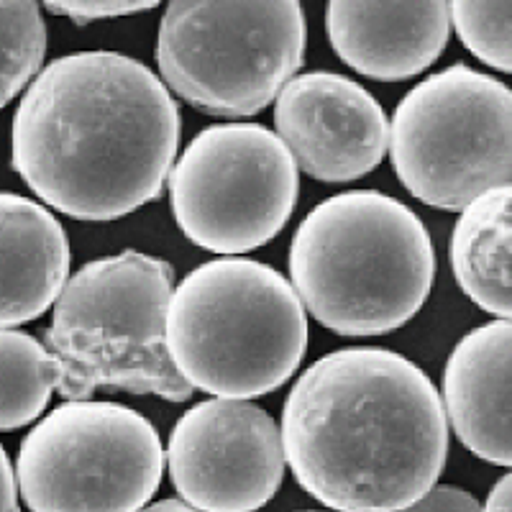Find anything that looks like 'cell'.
Segmentation results:
<instances>
[{
  "label": "cell",
  "instance_id": "cell-1",
  "mask_svg": "<svg viewBox=\"0 0 512 512\" xmlns=\"http://www.w3.org/2000/svg\"><path fill=\"white\" fill-rule=\"evenodd\" d=\"M177 144L162 77L126 54L77 52L49 62L18 103L11 164L54 210L108 223L159 198Z\"/></svg>",
  "mask_w": 512,
  "mask_h": 512
},
{
  "label": "cell",
  "instance_id": "cell-2",
  "mask_svg": "<svg viewBox=\"0 0 512 512\" xmlns=\"http://www.w3.org/2000/svg\"><path fill=\"white\" fill-rule=\"evenodd\" d=\"M297 484L333 512H402L441 477L448 418L408 356L351 346L313 361L282 410Z\"/></svg>",
  "mask_w": 512,
  "mask_h": 512
},
{
  "label": "cell",
  "instance_id": "cell-3",
  "mask_svg": "<svg viewBox=\"0 0 512 512\" xmlns=\"http://www.w3.org/2000/svg\"><path fill=\"white\" fill-rule=\"evenodd\" d=\"M436 282L431 233L402 200L349 190L315 205L290 244V285L336 336H384L415 318Z\"/></svg>",
  "mask_w": 512,
  "mask_h": 512
},
{
  "label": "cell",
  "instance_id": "cell-4",
  "mask_svg": "<svg viewBox=\"0 0 512 512\" xmlns=\"http://www.w3.org/2000/svg\"><path fill=\"white\" fill-rule=\"evenodd\" d=\"M164 341L192 390L251 400L280 390L297 372L310 328L285 274L254 259L221 256L172 290Z\"/></svg>",
  "mask_w": 512,
  "mask_h": 512
},
{
  "label": "cell",
  "instance_id": "cell-5",
  "mask_svg": "<svg viewBox=\"0 0 512 512\" xmlns=\"http://www.w3.org/2000/svg\"><path fill=\"white\" fill-rule=\"evenodd\" d=\"M172 264L141 251L88 262L57 297L44 349L64 400H90L98 390L187 402L192 387L167 354Z\"/></svg>",
  "mask_w": 512,
  "mask_h": 512
},
{
  "label": "cell",
  "instance_id": "cell-6",
  "mask_svg": "<svg viewBox=\"0 0 512 512\" xmlns=\"http://www.w3.org/2000/svg\"><path fill=\"white\" fill-rule=\"evenodd\" d=\"M305 36V11L295 0H177L159 24V72L167 90L205 116H256L300 70Z\"/></svg>",
  "mask_w": 512,
  "mask_h": 512
},
{
  "label": "cell",
  "instance_id": "cell-7",
  "mask_svg": "<svg viewBox=\"0 0 512 512\" xmlns=\"http://www.w3.org/2000/svg\"><path fill=\"white\" fill-rule=\"evenodd\" d=\"M390 154L415 200L461 213L512 180L510 88L466 64L425 77L397 105Z\"/></svg>",
  "mask_w": 512,
  "mask_h": 512
},
{
  "label": "cell",
  "instance_id": "cell-8",
  "mask_svg": "<svg viewBox=\"0 0 512 512\" xmlns=\"http://www.w3.org/2000/svg\"><path fill=\"white\" fill-rule=\"evenodd\" d=\"M13 474L31 512H139L162 484L164 446L126 405L67 400L31 428Z\"/></svg>",
  "mask_w": 512,
  "mask_h": 512
},
{
  "label": "cell",
  "instance_id": "cell-9",
  "mask_svg": "<svg viewBox=\"0 0 512 512\" xmlns=\"http://www.w3.org/2000/svg\"><path fill=\"white\" fill-rule=\"evenodd\" d=\"M297 192L295 159L280 136L259 123L205 128L169 172L180 231L221 256L269 244L295 213Z\"/></svg>",
  "mask_w": 512,
  "mask_h": 512
},
{
  "label": "cell",
  "instance_id": "cell-10",
  "mask_svg": "<svg viewBox=\"0 0 512 512\" xmlns=\"http://www.w3.org/2000/svg\"><path fill=\"white\" fill-rule=\"evenodd\" d=\"M169 479L198 512H256L285 477L280 425L249 400L198 402L172 428Z\"/></svg>",
  "mask_w": 512,
  "mask_h": 512
},
{
  "label": "cell",
  "instance_id": "cell-11",
  "mask_svg": "<svg viewBox=\"0 0 512 512\" xmlns=\"http://www.w3.org/2000/svg\"><path fill=\"white\" fill-rule=\"evenodd\" d=\"M274 126L305 175L328 185L367 177L390 149V121L364 85L336 72L292 77L274 103Z\"/></svg>",
  "mask_w": 512,
  "mask_h": 512
},
{
  "label": "cell",
  "instance_id": "cell-12",
  "mask_svg": "<svg viewBox=\"0 0 512 512\" xmlns=\"http://www.w3.org/2000/svg\"><path fill=\"white\" fill-rule=\"evenodd\" d=\"M333 52L369 80L400 82L420 75L451 36L448 3H344L326 8Z\"/></svg>",
  "mask_w": 512,
  "mask_h": 512
},
{
  "label": "cell",
  "instance_id": "cell-13",
  "mask_svg": "<svg viewBox=\"0 0 512 512\" xmlns=\"http://www.w3.org/2000/svg\"><path fill=\"white\" fill-rule=\"evenodd\" d=\"M510 354L512 323L474 328L451 351L443 369V410L474 456L510 466Z\"/></svg>",
  "mask_w": 512,
  "mask_h": 512
},
{
  "label": "cell",
  "instance_id": "cell-14",
  "mask_svg": "<svg viewBox=\"0 0 512 512\" xmlns=\"http://www.w3.org/2000/svg\"><path fill=\"white\" fill-rule=\"evenodd\" d=\"M70 239L36 200L0 192V328L41 318L70 280Z\"/></svg>",
  "mask_w": 512,
  "mask_h": 512
},
{
  "label": "cell",
  "instance_id": "cell-15",
  "mask_svg": "<svg viewBox=\"0 0 512 512\" xmlns=\"http://www.w3.org/2000/svg\"><path fill=\"white\" fill-rule=\"evenodd\" d=\"M510 185L484 192L461 210L451 233L454 277L484 313L510 320Z\"/></svg>",
  "mask_w": 512,
  "mask_h": 512
},
{
  "label": "cell",
  "instance_id": "cell-16",
  "mask_svg": "<svg viewBox=\"0 0 512 512\" xmlns=\"http://www.w3.org/2000/svg\"><path fill=\"white\" fill-rule=\"evenodd\" d=\"M57 390L49 351L31 333L0 328V431L34 423Z\"/></svg>",
  "mask_w": 512,
  "mask_h": 512
},
{
  "label": "cell",
  "instance_id": "cell-17",
  "mask_svg": "<svg viewBox=\"0 0 512 512\" xmlns=\"http://www.w3.org/2000/svg\"><path fill=\"white\" fill-rule=\"evenodd\" d=\"M47 54V24L36 3H0V108L31 85Z\"/></svg>",
  "mask_w": 512,
  "mask_h": 512
},
{
  "label": "cell",
  "instance_id": "cell-18",
  "mask_svg": "<svg viewBox=\"0 0 512 512\" xmlns=\"http://www.w3.org/2000/svg\"><path fill=\"white\" fill-rule=\"evenodd\" d=\"M448 18L479 62L505 75L512 70V0H454Z\"/></svg>",
  "mask_w": 512,
  "mask_h": 512
},
{
  "label": "cell",
  "instance_id": "cell-19",
  "mask_svg": "<svg viewBox=\"0 0 512 512\" xmlns=\"http://www.w3.org/2000/svg\"><path fill=\"white\" fill-rule=\"evenodd\" d=\"M49 13L67 16L75 24H90V21H108V18H126L134 13L154 11L157 3H47Z\"/></svg>",
  "mask_w": 512,
  "mask_h": 512
},
{
  "label": "cell",
  "instance_id": "cell-20",
  "mask_svg": "<svg viewBox=\"0 0 512 512\" xmlns=\"http://www.w3.org/2000/svg\"><path fill=\"white\" fill-rule=\"evenodd\" d=\"M402 512H482L477 497L454 484H433L420 500Z\"/></svg>",
  "mask_w": 512,
  "mask_h": 512
},
{
  "label": "cell",
  "instance_id": "cell-21",
  "mask_svg": "<svg viewBox=\"0 0 512 512\" xmlns=\"http://www.w3.org/2000/svg\"><path fill=\"white\" fill-rule=\"evenodd\" d=\"M0 512H21L16 474H13V466L3 446H0Z\"/></svg>",
  "mask_w": 512,
  "mask_h": 512
},
{
  "label": "cell",
  "instance_id": "cell-22",
  "mask_svg": "<svg viewBox=\"0 0 512 512\" xmlns=\"http://www.w3.org/2000/svg\"><path fill=\"white\" fill-rule=\"evenodd\" d=\"M512 479L510 474H502L500 482L492 487V492H489L487 497V505L482 507V512H510L512 505Z\"/></svg>",
  "mask_w": 512,
  "mask_h": 512
},
{
  "label": "cell",
  "instance_id": "cell-23",
  "mask_svg": "<svg viewBox=\"0 0 512 512\" xmlns=\"http://www.w3.org/2000/svg\"><path fill=\"white\" fill-rule=\"evenodd\" d=\"M139 512H198V510H192V507L185 505L182 500H159L154 502V505H146L144 510Z\"/></svg>",
  "mask_w": 512,
  "mask_h": 512
}]
</instances>
